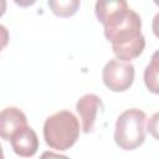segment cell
<instances>
[{"label": "cell", "mask_w": 159, "mask_h": 159, "mask_svg": "<svg viewBox=\"0 0 159 159\" xmlns=\"http://www.w3.org/2000/svg\"><path fill=\"white\" fill-rule=\"evenodd\" d=\"M94 14L103 25L104 36L111 42L116 58L130 62L142 55L145 47V39L142 34V19L128 6L127 1H97Z\"/></svg>", "instance_id": "obj_1"}, {"label": "cell", "mask_w": 159, "mask_h": 159, "mask_svg": "<svg viewBox=\"0 0 159 159\" xmlns=\"http://www.w3.org/2000/svg\"><path fill=\"white\" fill-rule=\"evenodd\" d=\"M81 127L70 111H60L47 117L43 123V139L51 149L68 150L80 138Z\"/></svg>", "instance_id": "obj_2"}, {"label": "cell", "mask_w": 159, "mask_h": 159, "mask_svg": "<svg viewBox=\"0 0 159 159\" xmlns=\"http://www.w3.org/2000/svg\"><path fill=\"white\" fill-rule=\"evenodd\" d=\"M145 113L138 108H129L122 112L116 120V144L123 150L139 148L145 140Z\"/></svg>", "instance_id": "obj_3"}, {"label": "cell", "mask_w": 159, "mask_h": 159, "mask_svg": "<svg viewBox=\"0 0 159 159\" xmlns=\"http://www.w3.org/2000/svg\"><path fill=\"white\" fill-rule=\"evenodd\" d=\"M135 70L130 62L118 58L109 60L102 70V80L112 92H124L130 88L134 82Z\"/></svg>", "instance_id": "obj_4"}, {"label": "cell", "mask_w": 159, "mask_h": 159, "mask_svg": "<svg viewBox=\"0 0 159 159\" xmlns=\"http://www.w3.org/2000/svg\"><path fill=\"white\" fill-rule=\"evenodd\" d=\"M101 109H103V102L94 93H87L77 101L76 111L80 114L83 133L93 132L97 114Z\"/></svg>", "instance_id": "obj_5"}, {"label": "cell", "mask_w": 159, "mask_h": 159, "mask_svg": "<svg viewBox=\"0 0 159 159\" xmlns=\"http://www.w3.org/2000/svg\"><path fill=\"white\" fill-rule=\"evenodd\" d=\"M27 127L25 113L17 107H6L0 113V135L4 140H11L15 133Z\"/></svg>", "instance_id": "obj_6"}, {"label": "cell", "mask_w": 159, "mask_h": 159, "mask_svg": "<svg viewBox=\"0 0 159 159\" xmlns=\"http://www.w3.org/2000/svg\"><path fill=\"white\" fill-rule=\"evenodd\" d=\"M10 142L14 153L21 158H31L39 149L37 134L29 125L15 133Z\"/></svg>", "instance_id": "obj_7"}, {"label": "cell", "mask_w": 159, "mask_h": 159, "mask_svg": "<svg viewBox=\"0 0 159 159\" xmlns=\"http://www.w3.org/2000/svg\"><path fill=\"white\" fill-rule=\"evenodd\" d=\"M144 83L150 93L159 94V50L150 58V62L144 70Z\"/></svg>", "instance_id": "obj_8"}, {"label": "cell", "mask_w": 159, "mask_h": 159, "mask_svg": "<svg viewBox=\"0 0 159 159\" xmlns=\"http://www.w3.org/2000/svg\"><path fill=\"white\" fill-rule=\"evenodd\" d=\"M48 7L51 9L52 14L58 17H70L73 16L78 7L81 6L80 0H48L47 1Z\"/></svg>", "instance_id": "obj_9"}, {"label": "cell", "mask_w": 159, "mask_h": 159, "mask_svg": "<svg viewBox=\"0 0 159 159\" xmlns=\"http://www.w3.org/2000/svg\"><path fill=\"white\" fill-rule=\"evenodd\" d=\"M147 129L153 138L159 140V112H155L147 123Z\"/></svg>", "instance_id": "obj_10"}, {"label": "cell", "mask_w": 159, "mask_h": 159, "mask_svg": "<svg viewBox=\"0 0 159 159\" xmlns=\"http://www.w3.org/2000/svg\"><path fill=\"white\" fill-rule=\"evenodd\" d=\"M40 159H71V158L67 157V155H63V154H58V153H55V152H51V150H46L41 154Z\"/></svg>", "instance_id": "obj_11"}, {"label": "cell", "mask_w": 159, "mask_h": 159, "mask_svg": "<svg viewBox=\"0 0 159 159\" xmlns=\"http://www.w3.org/2000/svg\"><path fill=\"white\" fill-rule=\"evenodd\" d=\"M152 30L157 39H159V12H157L152 21Z\"/></svg>", "instance_id": "obj_12"}, {"label": "cell", "mask_w": 159, "mask_h": 159, "mask_svg": "<svg viewBox=\"0 0 159 159\" xmlns=\"http://www.w3.org/2000/svg\"><path fill=\"white\" fill-rule=\"evenodd\" d=\"M154 4H155L157 6H159V1H154Z\"/></svg>", "instance_id": "obj_13"}]
</instances>
